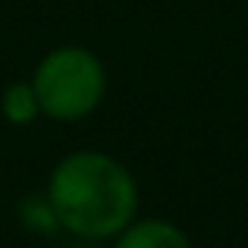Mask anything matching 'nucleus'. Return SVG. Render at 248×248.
<instances>
[{"label":"nucleus","instance_id":"nucleus-1","mask_svg":"<svg viewBox=\"0 0 248 248\" xmlns=\"http://www.w3.org/2000/svg\"><path fill=\"white\" fill-rule=\"evenodd\" d=\"M47 204L57 226L82 239H107L135 217V182L113 157L79 151L60 160L50 176Z\"/></svg>","mask_w":248,"mask_h":248},{"label":"nucleus","instance_id":"nucleus-2","mask_svg":"<svg viewBox=\"0 0 248 248\" xmlns=\"http://www.w3.org/2000/svg\"><path fill=\"white\" fill-rule=\"evenodd\" d=\"M38 107L54 120H79L91 113L104 94V69L85 47H60L35 69Z\"/></svg>","mask_w":248,"mask_h":248},{"label":"nucleus","instance_id":"nucleus-3","mask_svg":"<svg viewBox=\"0 0 248 248\" xmlns=\"http://www.w3.org/2000/svg\"><path fill=\"white\" fill-rule=\"evenodd\" d=\"M116 248H188V239L164 220H145L123 230Z\"/></svg>","mask_w":248,"mask_h":248},{"label":"nucleus","instance_id":"nucleus-4","mask_svg":"<svg viewBox=\"0 0 248 248\" xmlns=\"http://www.w3.org/2000/svg\"><path fill=\"white\" fill-rule=\"evenodd\" d=\"M38 110H41L38 107V97H35V91H31L29 85H13V88L6 91L3 113H6L10 123H29V120H35Z\"/></svg>","mask_w":248,"mask_h":248},{"label":"nucleus","instance_id":"nucleus-5","mask_svg":"<svg viewBox=\"0 0 248 248\" xmlns=\"http://www.w3.org/2000/svg\"><path fill=\"white\" fill-rule=\"evenodd\" d=\"M76 248H91V245H76Z\"/></svg>","mask_w":248,"mask_h":248}]
</instances>
